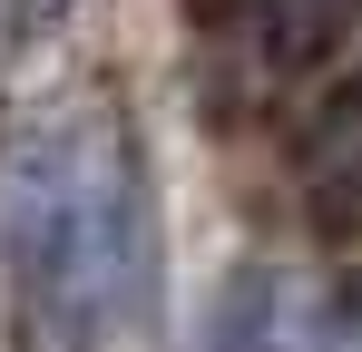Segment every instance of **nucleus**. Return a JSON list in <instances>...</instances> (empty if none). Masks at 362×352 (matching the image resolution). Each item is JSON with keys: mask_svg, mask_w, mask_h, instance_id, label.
Here are the masks:
<instances>
[{"mask_svg": "<svg viewBox=\"0 0 362 352\" xmlns=\"http://www.w3.org/2000/svg\"><path fill=\"white\" fill-rule=\"evenodd\" d=\"M206 352H333V313L284 264H235L206 313Z\"/></svg>", "mask_w": 362, "mask_h": 352, "instance_id": "f03ea898", "label": "nucleus"}, {"mask_svg": "<svg viewBox=\"0 0 362 352\" xmlns=\"http://www.w3.org/2000/svg\"><path fill=\"white\" fill-rule=\"evenodd\" d=\"M235 20H245V40L274 59V69H313L362 20V0H235Z\"/></svg>", "mask_w": 362, "mask_h": 352, "instance_id": "7ed1b4c3", "label": "nucleus"}, {"mask_svg": "<svg viewBox=\"0 0 362 352\" xmlns=\"http://www.w3.org/2000/svg\"><path fill=\"white\" fill-rule=\"evenodd\" d=\"M0 264L59 333L137 323L157 293V206H147L137 147L30 127L0 167Z\"/></svg>", "mask_w": 362, "mask_h": 352, "instance_id": "f257e3e1", "label": "nucleus"}]
</instances>
